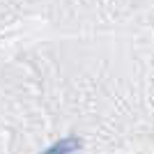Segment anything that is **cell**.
<instances>
[{"label": "cell", "mask_w": 154, "mask_h": 154, "mask_svg": "<svg viewBox=\"0 0 154 154\" xmlns=\"http://www.w3.org/2000/svg\"><path fill=\"white\" fill-rule=\"evenodd\" d=\"M78 147H81V140L74 138V136H69V138H62V140L53 143L51 147L44 149L42 154H71V152H76Z\"/></svg>", "instance_id": "1"}]
</instances>
